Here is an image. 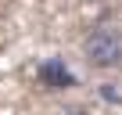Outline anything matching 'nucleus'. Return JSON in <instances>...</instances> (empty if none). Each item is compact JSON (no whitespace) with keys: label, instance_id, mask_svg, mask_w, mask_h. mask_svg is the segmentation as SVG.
<instances>
[{"label":"nucleus","instance_id":"nucleus-4","mask_svg":"<svg viewBox=\"0 0 122 115\" xmlns=\"http://www.w3.org/2000/svg\"><path fill=\"white\" fill-rule=\"evenodd\" d=\"M54 115H90V111H86L83 104H65V108H57Z\"/></svg>","mask_w":122,"mask_h":115},{"label":"nucleus","instance_id":"nucleus-1","mask_svg":"<svg viewBox=\"0 0 122 115\" xmlns=\"http://www.w3.org/2000/svg\"><path fill=\"white\" fill-rule=\"evenodd\" d=\"M79 50H83V61H86L90 68L111 72V68L122 65V36H118V29H115L111 22L93 25V29L83 36Z\"/></svg>","mask_w":122,"mask_h":115},{"label":"nucleus","instance_id":"nucleus-2","mask_svg":"<svg viewBox=\"0 0 122 115\" xmlns=\"http://www.w3.org/2000/svg\"><path fill=\"white\" fill-rule=\"evenodd\" d=\"M36 79H40V86L50 90V94H61V90H72V86H76V72L68 68L65 58H57V54L43 58V61L36 65Z\"/></svg>","mask_w":122,"mask_h":115},{"label":"nucleus","instance_id":"nucleus-3","mask_svg":"<svg viewBox=\"0 0 122 115\" xmlns=\"http://www.w3.org/2000/svg\"><path fill=\"white\" fill-rule=\"evenodd\" d=\"M97 94H101V101H104V104H111V108L122 101V97H118V83H101V90H97Z\"/></svg>","mask_w":122,"mask_h":115}]
</instances>
